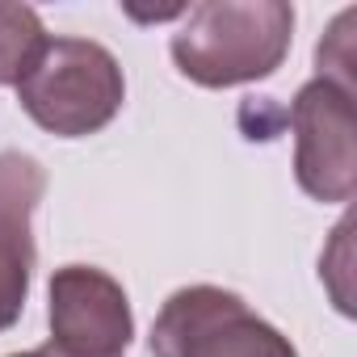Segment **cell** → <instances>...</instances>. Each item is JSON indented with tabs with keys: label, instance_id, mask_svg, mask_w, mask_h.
Listing matches in <instances>:
<instances>
[{
	"label": "cell",
	"instance_id": "obj_2",
	"mask_svg": "<svg viewBox=\"0 0 357 357\" xmlns=\"http://www.w3.org/2000/svg\"><path fill=\"white\" fill-rule=\"evenodd\" d=\"M13 89L22 109L59 139L105 130L126 101L118 59L89 38H47V47Z\"/></svg>",
	"mask_w": 357,
	"mask_h": 357
},
{
	"label": "cell",
	"instance_id": "obj_7",
	"mask_svg": "<svg viewBox=\"0 0 357 357\" xmlns=\"http://www.w3.org/2000/svg\"><path fill=\"white\" fill-rule=\"evenodd\" d=\"M43 47L47 30L30 5H0V84H17Z\"/></svg>",
	"mask_w": 357,
	"mask_h": 357
},
{
	"label": "cell",
	"instance_id": "obj_4",
	"mask_svg": "<svg viewBox=\"0 0 357 357\" xmlns=\"http://www.w3.org/2000/svg\"><path fill=\"white\" fill-rule=\"evenodd\" d=\"M294 176L315 202H349L357 190V109L353 93L315 76L290 105Z\"/></svg>",
	"mask_w": 357,
	"mask_h": 357
},
{
	"label": "cell",
	"instance_id": "obj_6",
	"mask_svg": "<svg viewBox=\"0 0 357 357\" xmlns=\"http://www.w3.org/2000/svg\"><path fill=\"white\" fill-rule=\"evenodd\" d=\"M47 194V172L26 151H0V332L13 328L34 278V211Z\"/></svg>",
	"mask_w": 357,
	"mask_h": 357
},
{
	"label": "cell",
	"instance_id": "obj_8",
	"mask_svg": "<svg viewBox=\"0 0 357 357\" xmlns=\"http://www.w3.org/2000/svg\"><path fill=\"white\" fill-rule=\"evenodd\" d=\"M353 22H357V13L349 9V13H340L336 17V26L328 30V38L319 43V51H315V63H319V76L324 80H332V84H340V89H349L353 93Z\"/></svg>",
	"mask_w": 357,
	"mask_h": 357
},
{
	"label": "cell",
	"instance_id": "obj_5",
	"mask_svg": "<svg viewBox=\"0 0 357 357\" xmlns=\"http://www.w3.org/2000/svg\"><path fill=\"white\" fill-rule=\"evenodd\" d=\"M51 349L63 357H122L135 336L126 290L93 265H63L51 278Z\"/></svg>",
	"mask_w": 357,
	"mask_h": 357
},
{
	"label": "cell",
	"instance_id": "obj_9",
	"mask_svg": "<svg viewBox=\"0 0 357 357\" xmlns=\"http://www.w3.org/2000/svg\"><path fill=\"white\" fill-rule=\"evenodd\" d=\"M13 357H63V353H55L51 344H43V349H30V353H13Z\"/></svg>",
	"mask_w": 357,
	"mask_h": 357
},
{
	"label": "cell",
	"instance_id": "obj_3",
	"mask_svg": "<svg viewBox=\"0 0 357 357\" xmlns=\"http://www.w3.org/2000/svg\"><path fill=\"white\" fill-rule=\"evenodd\" d=\"M151 357H298L294 344L223 286L176 290L151 324Z\"/></svg>",
	"mask_w": 357,
	"mask_h": 357
},
{
	"label": "cell",
	"instance_id": "obj_1",
	"mask_svg": "<svg viewBox=\"0 0 357 357\" xmlns=\"http://www.w3.org/2000/svg\"><path fill=\"white\" fill-rule=\"evenodd\" d=\"M290 38L294 9L286 0H206L172 34V59L176 72L202 89H231L273 76Z\"/></svg>",
	"mask_w": 357,
	"mask_h": 357
}]
</instances>
